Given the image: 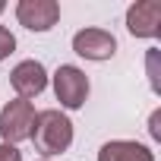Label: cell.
Masks as SVG:
<instances>
[{
    "label": "cell",
    "mask_w": 161,
    "mask_h": 161,
    "mask_svg": "<svg viewBox=\"0 0 161 161\" xmlns=\"http://www.w3.org/2000/svg\"><path fill=\"white\" fill-rule=\"evenodd\" d=\"M89 76L79 69V66H73V63H60L57 66V73H54V95H57V101L66 108V111H79L86 104V98H89Z\"/></svg>",
    "instance_id": "obj_3"
},
{
    "label": "cell",
    "mask_w": 161,
    "mask_h": 161,
    "mask_svg": "<svg viewBox=\"0 0 161 161\" xmlns=\"http://www.w3.org/2000/svg\"><path fill=\"white\" fill-rule=\"evenodd\" d=\"M13 51H16V38H13V32H10L7 25H0V60H7Z\"/></svg>",
    "instance_id": "obj_9"
},
{
    "label": "cell",
    "mask_w": 161,
    "mask_h": 161,
    "mask_svg": "<svg viewBox=\"0 0 161 161\" xmlns=\"http://www.w3.org/2000/svg\"><path fill=\"white\" fill-rule=\"evenodd\" d=\"M0 161H22V152L16 145H7V142H0Z\"/></svg>",
    "instance_id": "obj_10"
},
{
    "label": "cell",
    "mask_w": 161,
    "mask_h": 161,
    "mask_svg": "<svg viewBox=\"0 0 161 161\" xmlns=\"http://www.w3.org/2000/svg\"><path fill=\"white\" fill-rule=\"evenodd\" d=\"M98 161H155L152 148L133 139H111L98 148Z\"/></svg>",
    "instance_id": "obj_8"
},
{
    "label": "cell",
    "mask_w": 161,
    "mask_h": 161,
    "mask_svg": "<svg viewBox=\"0 0 161 161\" xmlns=\"http://www.w3.org/2000/svg\"><path fill=\"white\" fill-rule=\"evenodd\" d=\"M10 86L16 89V95L19 98H35V95H41L44 89H47V69H44V63H38V60H22V63H16L13 66V73H10Z\"/></svg>",
    "instance_id": "obj_7"
},
{
    "label": "cell",
    "mask_w": 161,
    "mask_h": 161,
    "mask_svg": "<svg viewBox=\"0 0 161 161\" xmlns=\"http://www.w3.org/2000/svg\"><path fill=\"white\" fill-rule=\"evenodd\" d=\"M16 19L29 32H51L60 19V3L57 0H19Z\"/></svg>",
    "instance_id": "obj_5"
},
{
    "label": "cell",
    "mask_w": 161,
    "mask_h": 161,
    "mask_svg": "<svg viewBox=\"0 0 161 161\" xmlns=\"http://www.w3.org/2000/svg\"><path fill=\"white\" fill-rule=\"evenodd\" d=\"M32 126H35V104L32 101L13 98L3 104V111H0V136H3L7 145L25 142L32 136Z\"/></svg>",
    "instance_id": "obj_2"
},
{
    "label": "cell",
    "mask_w": 161,
    "mask_h": 161,
    "mask_svg": "<svg viewBox=\"0 0 161 161\" xmlns=\"http://www.w3.org/2000/svg\"><path fill=\"white\" fill-rule=\"evenodd\" d=\"M3 10H7V3H3V0H0V13H3Z\"/></svg>",
    "instance_id": "obj_12"
},
{
    "label": "cell",
    "mask_w": 161,
    "mask_h": 161,
    "mask_svg": "<svg viewBox=\"0 0 161 161\" xmlns=\"http://www.w3.org/2000/svg\"><path fill=\"white\" fill-rule=\"evenodd\" d=\"M73 51L86 60H111L117 54V38L108 32V29H79L73 35Z\"/></svg>",
    "instance_id": "obj_4"
},
{
    "label": "cell",
    "mask_w": 161,
    "mask_h": 161,
    "mask_svg": "<svg viewBox=\"0 0 161 161\" xmlns=\"http://www.w3.org/2000/svg\"><path fill=\"white\" fill-rule=\"evenodd\" d=\"M158 123H161V114L155 111V114H152V136H155V139L161 136V130H158Z\"/></svg>",
    "instance_id": "obj_11"
},
{
    "label": "cell",
    "mask_w": 161,
    "mask_h": 161,
    "mask_svg": "<svg viewBox=\"0 0 161 161\" xmlns=\"http://www.w3.org/2000/svg\"><path fill=\"white\" fill-rule=\"evenodd\" d=\"M29 139H32L35 148L44 155V161H51L54 155H63V152L73 145V120H69L63 111H57V108L38 111Z\"/></svg>",
    "instance_id": "obj_1"
},
{
    "label": "cell",
    "mask_w": 161,
    "mask_h": 161,
    "mask_svg": "<svg viewBox=\"0 0 161 161\" xmlns=\"http://www.w3.org/2000/svg\"><path fill=\"white\" fill-rule=\"evenodd\" d=\"M126 32L136 38H158L161 35V3L158 0H136L126 10Z\"/></svg>",
    "instance_id": "obj_6"
}]
</instances>
